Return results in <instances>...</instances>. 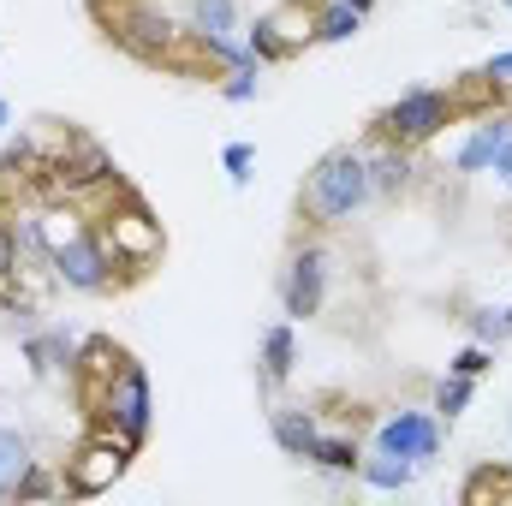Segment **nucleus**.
I'll return each mask as SVG.
<instances>
[{
    "label": "nucleus",
    "instance_id": "nucleus-1",
    "mask_svg": "<svg viewBox=\"0 0 512 506\" xmlns=\"http://www.w3.org/2000/svg\"><path fill=\"white\" fill-rule=\"evenodd\" d=\"M370 203H376V191H370L364 143H334L328 155H316V167H310L304 185H298V227L334 233V227L358 221Z\"/></svg>",
    "mask_w": 512,
    "mask_h": 506
},
{
    "label": "nucleus",
    "instance_id": "nucleus-2",
    "mask_svg": "<svg viewBox=\"0 0 512 506\" xmlns=\"http://www.w3.org/2000/svg\"><path fill=\"white\" fill-rule=\"evenodd\" d=\"M78 399H84L90 429H102V435L126 441L131 453H143V441H149V429H155V393H149V376H143V364H137V358H131L114 381L84 387Z\"/></svg>",
    "mask_w": 512,
    "mask_h": 506
},
{
    "label": "nucleus",
    "instance_id": "nucleus-3",
    "mask_svg": "<svg viewBox=\"0 0 512 506\" xmlns=\"http://www.w3.org/2000/svg\"><path fill=\"white\" fill-rule=\"evenodd\" d=\"M96 227H102V239H108V256H114V268H120V280H143L155 262H161V251H167V239H161V221L143 209V197L131 191V185H120L114 191V203L96 215Z\"/></svg>",
    "mask_w": 512,
    "mask_h": 506
},
{
    "label": "nucleus",
    "instance_id": "nucleus-4",
    "mask_svg": "<svg viewBox=\"0 0 512 506\" xmlns=\"http://www.w3.org/2000/svg\"><path fill=\"white\" fill-rule=\"evenodd\" d=\"M459 120H465V108H459V90L453 84H417V90H405L399 102H387L382 114L370 120V137L423 149V143H435L441 131L459 126Z\"/></svg>",
    "mask_w": 512,
    "mask_h": 506
},
{
    "label": "nucleus",
    "instance_id": "nucleus-5",
    "mask_svg": "<svg viewBox=\"0 0 512 506\" xmlns=\"http://www.w3.org/2000/svg\"><path fill=\"white\" fill-rule=\"evenodd\" d=\"M316 12L322 0H274L268 12H256L245 24V48L256 54V66H286L304 48H316Z\"/></svg>",
    "mask_w": 512,
    "mask_h": 506
},
{
    "label": "nucleus",
    "instance_id": "nucleus-6",
    "mask_svg": "<svg viewBox=\"0 0 512 506\" xmlns=\"http://www.w3.org/2000/svg\"><path fill=\"white\" fill-rule=\"evenodd\" d=\"M48 274H54V286L78 292V298H108V292H120V286H126V280H120V268H114V256H108V239H102V227H96V221H90L84 233H72L66 245H54Z\"/></svg>",
    "mask_w": 512,
    "mask_h": 506
},
{
    "label": "nucleus",
    "instance_id": "nucleus-7",
    "mask_svg": "<svg viewBox=\"0 0 512 506\" xmlns=\"http://www.w3.org/2000/svg\"><path fill=\"white\" fill-rule=\"evenodd\" d=\"M131 453L126 441H114V435H102V429H90L84 441H78V453L60 465V483H66V501H96V495H108L120 477L131 471Z\"/></svg>",
    "mask_w": 512,
    "mask_h": 506
},
{
    "label": "nucleus",
    "instance_id": "nucleus-8",
    "mask_svg": "<svg viewBox=\"0 0 512 506\" xmlns=\"http://www.w3.org/2000/svg\"><path fill=\"white\" fill-rule=\"evenodd\" d=\"M322 304H328V251L316 239H304V245H292V256H286L280 310H286V322H310V316H322Z\"/></svg>",
    "mask_w": 512,
    "mask_h": 506
},
{
    "label": "nucleus",
    "instance_id": "nucleus-9",
    "mask_svg": "<svg viewBox=\"0 0 512 506\" xmlns=\"http://www.w3.org/2000/svg\"><path fill=\"white\" fill-rule=\"evenodd\" d=\"M370 447L376 453H399V459H417V465H429L435 453H441V417L423 405V411H387L382 423H376V435H370Z\"/></svg>",
    "mask_w": 512,
    "mask_h": 506
},
{
    "label": "nucleus",
    "instance_id": "nucleus-10",
    "mask_svg": "<svg viewBox=\"0 0 512 506\" xmlns=\"http://www.w3.org/2000/svg\"><path fill=\"white\" fill-rule=\"evenodd\" d=\"M364 161H370V191H376V203H393V197H405V191L417 185V149H405V143L370 137V143H364Z\"/></svg>",
    "mask_w": 512,
    "mask_h": 506
},
{
    "label": "nucleus",
    "instance_id": "nucleus-11",
    "mask_svg": "<svg viewBox=\"0 0 512 506\" xmlns=\"http://www.w3.org/2000/svg\"><path fill=\"white\" fill-rule=\"evenodd\" d=\"M507 137H512V114H483L477 126H471L465 137H459V143H453V173H465V179L489 173Z\"/></svg>",
    "mask_w": 512,
    "mask_h": 506
},
{
    "label": "nucleus",
    "instance_id": "nucleus-12",
    "mask_svg": "<svg viewBox=\"0 0 512 506\" xmlns=\"http://www.w3.org/2000/svg\"><path fill=\"white\" fill-rule=\"evenodd\" d=\"M298 370V328L292 322H268L262 340H256V381L262 393H280Z\"/></svg>",
    "mask_w": 512,
    "mask_h": 506
},
{
    "label": "nucleus",
    "instance_id": "nucleus-13",
    "mask_svg": "<svg viewBox=\"0 0 512 506\" xmlns=\"http://www.w3.org/2000/svg\"><path fill=\"white\" fill-rule=\"evenodd\" d=\"M78 334L72 328H36V334H24V364H30V376H72V364H78Z\"/></svg>",
    "mask_w": 512,
    "mask_h": 506
},
{
    "label": "nucleus",
    "instance_id": "nucleus-14",
    "mask_svg": "<svg viewBox=\"0 0 512 506\" xmlns=\"http://www.w3.org/2000/svg\"><path fill=\"white\" fill-rule=\"evenodd\" d=\"M268 435H274V447H280L286 459L310 465L322 423H316V411H304V405H274V411H268Z\"/></svg>",
    "mask_w": 512,
    "mask_h": 506
},
{
    "label": "nucleus",
    "instance_id": "nucleus-15",
    "mask_svg": "<svg viewBox=\"0 0 512 506\" xmlns=\"http://www.w3.org/2000/svg\"><path fill=\"white\" fill-rule=\"evenodd\" d=\"M310 465L316 471H328V477H358V465H364V441L346 429V435H316V453H310Z\"/></svg>",
    "mask_w": 512,
    "mask_h": 506
},
{
    "label": "nucleus",
    "instance_id": "nucleus-16",
    "mask_svg": "<svg viewBox=\"0 0 512 506\" xmlns=\"http://www.w3.org/2000/svg\"><path fill=\"white\" fill-rule=\"evenodd\" d=\"M417 459H399V453H370L364 465H358V483L364 489H382V495H399V489H411L417 483Z\"/></svg>",
    "mask_w": 512,
    "mask_h": 506
},
{
    "label": "nucleus",
    "instance_id": "nucleus-17",
    "mask_svg": "<svg viewBox=\"0 0 512 506\" xmlns=\"http://www.w3.org/2000/svg\"><path fill=\"white\" fill-rule=\"evenodd\" d=\"M197 36H245V12L239 0H191V18H185Z\"/></svg>",
    "mask_w": 512,
    "mask_h": 506
},
{
    "label": "nucleus",
    "instance_id": "nucleus-18",
    "mask_svg": "<svg viewBox=\"0 0 512 506\" xmlns=\"http://www.w3.org/2000/svg\"><path fill=\"white\" fill-rule=\"evenodd\" d=\"M36 465V447H30V435L24 429H0V501H12V489H18V477Z\"/></svg>",
    "mask_w": 512,
    "mask_h": 506
},
{
    "label": "nucleus",
    "instance_id": "nucleus-19",
    "mask_svg": "<svg viewBox=\"0 0 512 506\" xmlns=\"http://www.w3.org/2000/svg\"><path fill=\"white\" fill-rule=\"evenodd\" d=\"M459 322H465V334H471V340H483V346H495V352L512 340V310H507V304H471Z\"/></svg>",
    "mask_w": 512,
    "mask_h": 506
},
{
    "label": "nucleus",
    "instance_id": "nucleus-20",
    "mask_svg": "<svg viewBox=\"0 0 512 506\" xmlns=\"http://www.w3.org/2000/svg\"><path fill=\"white\" fill-rule=\"evenodd\" d=\"M471 399H477V381L447 370V376L435 381V393H429V411H435L441 423H453V417H465V411H471Z\"/></svg>",
    "mask_w": 512,
    "mask_h": 506
},
{
    "label": "nucleus",
    "instance_id": "nucleus-21",
    "mask_svg": "<svg viewBox=\"0 0 512 506\" xmlns=\"http://www.w3.org/2000/svg\"><path fill=\"white\" fill-rule=\"evenodd\" d=\"M512 501V465L507 471H495V465H477L471 477H465V489H459V501L465 506H483V501Z\"/></svg>",
    "mask_w": 512,
    "mask_h": 506
},
{
    "label": "nucleus",
    "instance_id": "nucleus-22",
    "mask_svg": "<svg viewBox=\"0 0 512 506\" xmlns=\"http://www.w3.org/2000/svg\"><path fill=\"white\" fill-rule=\"evenodd\" d=\"M364 30V18L352 12V6H334V0H322V12H316V42H352Z\"/></svg>",
    "mask_w": 512,
    "mask_h": 506
},
{
    "label": "nucleus",
    "instance_id": "nucleus-23",
    "mask_svg": "<svg viewBox=\"0 0 512 506\" xmlns=\"http://www.w3.org/2000/svg\"><path fill=\"white\" fill-rule=\"evenodd\" d=\"M66 495V483H60V471H48L42 459L18 477V489H12V501H60Z\"/></svg>",
    "mask_w": 512,
    "mask_h": 506
},
{
    "label": "nucleus",
    "instance_id": "nucleus-24",
    "mask_svg": "<svg viewBox=\"0 0 512 506\" xmlns=\"http://www.w3.org/2000/svg\"><path fill=\"white\" fill-rule=\"evenodd\" d=\"M447 370H453V376H471V381H483L489 370H495V346H483V340H471V346H459V352L447 358Z\"/></svg>",
    "mask_w": 512,
    "mask_h": 506
},
{
    "label": "nucleus",
    "instance_id": "nucleus-25",
    "mask_svg": "<svg viewBox=\"0 0 512 506\" xmlns=\"http://www.w3.org/2000/svg\"><path fill=\"white\" fill-rule=\"evenodd\" d=\"M221 167H227V185L245 191L251 185V167H256V143H227L221 149Z\"/></svg>",
    "mask_w": 512,
    "mask_h": 506
},
{
    "label": "nucleus",
    "instance_id": "nucleus-26",
    "mask_svg": "<svg viewBox=\"0 0 512 506\" xmlns=\"http://www.w3.org/2000/svg\"><path fill=\"white\" fill-rule=\"evenodd\" d=\"M215 90H221V102H233V108H251L256 96H262V84H256V72H227V78H221Z\"/></svg>",
    "mask_w": 512,
    "mask_h": 506
},
{
    "label": "nucleus",
    "instance_id": "nucleus-27",
    "mask_svg": "<svg viewBox=\"0 0 512 506\" xmlns=\"http://www.w3.org/2000/svg\"><path fill=\"white\" fill-rule=\"evenodd\" d=\"M477 72H483V78H495V84H507V90H512V48H495V54H489V60H483Z\"/></svg>",
    "mask_w": 512,
    "mask_h": 506
},
{
    "label": "nucleus",
    "instance_id": "nucleus-28",
    "mask_svg": "<svg viewBox=\"0 0 512 506\" xmlns=\"http://www.w3.org/2000/svg\"><path fill=\"white\" fill-rule=\"evenodd\" d=\"M489 173H495V185H512V137L501 143V155H495V167H489Z\"/></svg>",
    "mask_w": 512,
    "mask_h": 506
},
{
    "label": "nucleus",
    "instance_id": "nucleus-29",
    "mask_svg": "<svg viewBox=\"0 0 512 506\" xmlns=\"http://www.w3.org/2000/svg\"><path fill=\"white\" fill-rule=\"evenodd\" d=\"M334 6H352L358 18H370V12H376V0H334Z\"/></svg>",
    "mask_w": 512,
    "mask_h": 506
},
{
    "label": "nucleus",
    "instance_id": "nucleus-30",
    "mask_svg": "<svg viewBox=\"0 0 512 506\" xmlns=\"http://www.w3.org/2000/svg\"><path fill=\"white\" fill-rule=\"evenodd\" d=\"M12 126V108H6V102H0V131Z\"/></svg>",
    "mask_w": 512,
    "mask_h": 506
},
{
    "label": "nucleus",
    "instance_id": "nucleus-31",
    "mask_svg": "<svg viewBox=\"0 0 512 506\" xmlns=\"http://www.w3.org/2000/svg\"><path fill=\"white\" fill-rule=\"evenodd\" d=\"M501 6H507V12H512V0H501Z\"/></svg>",
    "mask_w": 512,
    "mask_h": 506
},
{
    "label": "nucleus",
    "instance_id": "nucleus-32",
    "mask_svg": "<svg viewBox=\"0 0 512 506\" xmlns=\"http://www.w3.org/2000/svg\"><path fill=\"white\" fill-rule=\"evenodd\" d=\"M507 310H512V304H507Z\"/></svg>",
    "mask_w": 512,
    "mask_h": 506
}]
</instances>
